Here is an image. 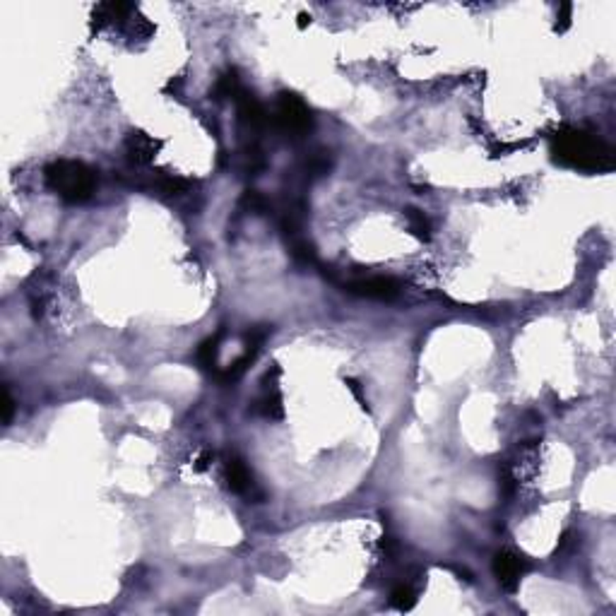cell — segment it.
Listing matches in <instances>:
<instances>
[{
	"label": "cell",
	"instance_id": "25",
	"mask_svg": "<svg viewBox=\"0 0 616 616\" xmlns=\"http://www.w3.org/2000/svg\"><path fill=\"white\" fill-rule=\"evenodd\" d=\"M212 453H209V450H205V453L200 455V460H198V469H207L209 467V462H212Z\"/></svg>",
	"mask_w": 616,
	"mask_h": 616
},
{
	"label": "cell",
	"instance_id": "3",
	"mask_svg": "<svg viewBox=\"0 0 616 616\" xmlns=\"http://www.w3.org/2000/svg\"><path fill=\"white\" fill-rule=\"evenodd\" d=\"M275 125L282 132H287V137H294V140L308 135L310 128H313V116H310V109L306 106V101L294 92H279L277 109H275Z\"/></svg>",
	"mask_w": 616,
	"mask_h": 616
},
{
	"label": "cell",
	"instance_id": "22",
	"mask_svg": "<svg viewBox=\"0 0 616 616\" xmlns=\"http://www.w3.org/2000/svg\"><path fill=\"white\" fill-rule=\"evenodd\" d=\"M12 414H15V400H12L8 385H3V424L5 427L12 422Z\"/></svg>",
	"mask_w": 616,
	"mask_h": 616
},
{
	"label": "cell",
	"instance_id": "11",
	"mask_svg": "<svg viewBox=\"0 0 616 616\" xmlns=\"http://www.w3.org/2000/svg\"><path fill=\"white\" fill-rule=\"evenodd\" d=\"M221 338H224V330H219V333H214L212 338L202 340L198 352H195V359H198V364L202 368H207V371H212L214 366H217V357H219V347H221Z\"/></svg>",
	"mask_w": 616,
	"mask_h": 616
},
{
	"label": "cell",
	"instance_id": "23",
	"mask_svg": "<svg viewBox=\"0 0 616 616\" xmlns=\"http://www.w3.org/2000/svg\"><path fill=\"white\" fill-rule=\"evenodd\" d=\"M345 385L349 390H352V395L357 397V402L361 404V407H364L366 412H368V402H366V397H364V390H361V383L359 380H354V378H345Z\"/></svg>",
	"mask_w": 616,
	"mask_h": 616
},
{
	"label": "cell",
	"instance_id": "9",
	"mask_svg": "<svg viewBox=\"0 0 616 616\" xmlns=\"http://www.w3.org/2000/svg\"><path fill=\"white\" fill-rule=\"evenodd\" d=\"M241 80H239V73L236 70H226V73H221L217 82H214L212 92H209V97H212L214 101H224V99H236L241 94Z\"/></svg>",
	"mask_w": 616,
	"mask_h": 616
},
{
	"label": "cell",
	"instance_id": "8",
	"mask_svg": "<svg viewBox=\"0 0 616 616\" xmlns=\"http://www.w3.org/2000/svg\"><path fill=\"white\" fill-rule=\"evenodd\" d=\"M236 109H239L241 123L249 125L251 130H260L270 123V116H268V111H265V106L246 90H241V94L236 97Z\"/></svg>",
	"mask_w": 616,
	"mask_h": 616
},
{
	"label": "cell",
	"instance_id": "1",
	"mask_svg": "<svg viewBox=\"0 0 616 616\" xmlns=\"http://www.w3.org/2000/svg\"><path fill=\"white\" fill-rule=\"evenodd\" d=\"M551 155L554 162L563 167L588 171V174H605L614 169V150L597 132L585 128H561L551 137Z\"/></svg>",
	"mask_w": 616,
	"mask_h": 616
},
{
	"label": "cell",
	"instance_id": "17",
	"mask_svg": "<svg viewBox=\"0 0 616 616\" xmlns=\"http://www.w3.org/2000/svg\"><path fill=\"white\" fill-rule=\"evenodd\" d=\"M241 205H244L246 209H251V212H265V209L270 207V200L265 198L263 193H258V190H246L244 198H241Z\"/></svg>",
	"mask_w": 616,
	"mask_h": 616
},
{
	"label": "cell",
	"instance_id": "13",
	"mask_svg": "<svg viewBox=\"0 0 616 616\" xmlns=\"http://www.w3.org/2000/svg\"><path fill=\"white\" fill-rule=\"evenodd\" d=\"M404 219H407V226H409L412 236H417L419 241H429L431 239V224H429V219L424 217L422 209L404 207Z\"/></svg>",
	"mask_w": 616,
	"mask_h": 616
},
{
	"label": "cell",
	"instance_id": "21",
	"mask_svg": "<svg viewBox=\"0 0 616 616\" xmlns=\"http://www.w3.org/2000/svg\"><path fill=\"white\" fill-rule=\"evenodd\" d=\"M570 15H573V5H570V3L558 5V15H556L554 29H556V31H566V29L570 27Z\"/></svg>",
	"mask_w": 616,
	"mask_h": 616
},
{
	"label": "cell",
	"instance_id": "15",
	"mask_svg": "<svg viewBox=\"0 0 616 616\" xmlns=\"http://www.w3.org/2000/svg\"><path fill=\"white\" fill-rule=\"evenodd\" d=\"M414 605H417V592L409 583H400L390 592V607H395L397 612H409Z\"/></svg>",
	"mask_w": 616,
	"mask_h": 616
},
{
	"label": "cell",
	"instance_id": "6",
	"mask_svg": "<svg viewBox=\"0 0 616 616\" xmlns=\"http://www.w3.org/2000/svg\"><path fill=\"white\" fill-rule=\"evenodd\" d=\"M224 481L226 486L231 489L234 494H241L246 498H260L258 494H253L256 489V481H253V472L249 469V465L244 462V457L239 455H226L224 460Z\"/></svg>",
	"mask_w": 616,
	"mask_h": 616
},
{
	"label": "cell",
	"instance_id": "7",
	"mask_svg": "<svg viewBox=\"0 0 616 616\" xmlns=\"http://www.w3.org/2000/svg\"><path fill=\"white\" fill-rule=\"evenodd\" d=\"M162 142H157L155 137L147 135L142 130H132L128 137H125V155L132 164H150L155 162L157 152H160Z\"/></svg>",
	"mask_w": 616,
	"mask_h": 616
},
{
	"label": "cell",
	"instance_id": "10",
	"mask_svg": "<svg viewBox=\"0 0 616 616\" xmlns=\"http://www.w3.org/2000/svg\"><path fill=\"white\" fill-rule=\"evenodd\" d=\"M265 385V383H263ZM256 409L260 412L263 417L268 419H282L284 417V404H282V392H279V388L275 383L265 385V392L263 397L256 402Z\"/></svg>",
	"mask_w": 616,
	"mask_h": 616
},
{
	"label": "cell",
	"instance_id": "18",
	"mask_svg": "<svg viewBox=\"0 0 616 616\" xmlns=\"http://www.w3.org/2000/svg\"><path fill=\"white\" fill-rule=\"evenodd\" d=\"M272 330L268 325H258V328H251L246 333V349H253V352H260V347L265 345V340L270 338Z\"/></svg>",
	"mask_w": 616,
	"mask_h": 616
},
{
	"label": "cell",
	"instance_id": "5",
	"mask_svg": "<svg viewBox=\"0 0 616 616\" xmlns=\"http://www.w3.org/2000/svg\"><path fill=\"white\" fill-rule=\"evenodd\" d=\"M347 291L354 296H364V298H376V301H395L400 296V287L397 279L392 277H364V279H354V282L347 284Z\"/></svg>",
	"mask_w": 616,
	"mask_h": 616
},
{
	"label": "cell",
	"instance_id": "2",
	"mask_svg": "<svg viewBox=\"0 0 616 616\" xmlns=\"http://www.w3.org/2000/svg\"><path fill=\"white\" fill-rule=\"evenodd\" d=\"M43 181L51 193H56L61 200L70 202V205H80L87 202L97 190V174L85 162L75 160H58L51 162L43 169Z\"/></svg>",
	"mask_w": 616,
	"mask_h": 616
},
{
	"label": "cell",
	"instance_id": "19",
	"mask_svg": "<svg viewBox=\"0 0 616 616\" xmlns=\"http://www.w3.org/2000/svg\"><path fill=\"white\" fill-rule=\"evenodd\" d=\"M265 169V157L263 152H260L258 147H251L249 152H246V171H249L251 176H258V171Z\"/></svg>",
	"mask_w": 616,
	"mask_h": 616
},
{
	"label": "cell",
	"instance_id": "12",
	"mask_svg": "<svg viewBox=\"0 0 616 616\" xmlns=\"http://www.w3.org/2000/svg\"><path fill=\"white\" fill-rule=\"evenodd\" d=\"M256 357H258V352L246 349V352L241 354L236 361H231V364H229L224 371H219V380H221V383H236V380L244 378V373L249 371V366L256 361Z\"/></svg>",
	"mask_w": 616,
	"mask_h": 616
},
{
	"label": "cell",
	"instance_id": "20",
	"mask_svg": "<svg viewBox=\"0 0 616 616\" xmlns=\"http://www.w3.org/2000/svg\"><path fill=\"white\" fill-rule=\"evenodd\" d=\"M498 477H501V491L506 494V496H513L518 489V481H516V474L511 472V467L503 465L498 469Z\"/></svg>",
	"mask_w": 616,
	"mask_h": 616
},
{
	"label": "cell",
	"instance_id": "24",
	"mask_svg": "<svg viewBox=\"0 0 616 616\" xmlns=\"http://www.w3.org/2000/svg\"><path fill=\"white\" fill-rule=\"evenodd\" d=\"M310 24V15L308 12H298V17H296V27L298 29H306Z\"/></svg>",
	"mask_w": 616,
	"mask_h": 616
},
{
	"label": "cell",
	"instance_id": "14",
	"mask_svg": "<svg viewBox=\"0 0 616 616\" xmlns=\"http://www.w3.org/2000/svg\"><path fill=\"white\" fill-rule=\"evenodd\" d=\"M330 169H333V157H330V152H325V150L310 155L306 164H303V174H306V179H310V181L325 176Z\"/></svg>",
	"mask_w": 616,
	"mask_h": 616
},
{
	"label": "cell",
	"instance_id": "16",
	"mask_svg": "<svg viewBox=\"0 0 616 616\" xmlns=\"http://www.w3.org/2000/svg\"><path fill=\"white\" fill-rule=\"evenodd\" d=\"M160 188H162V193H167V195H183V193H188L190 181L181 179V176L167 174V176H162V179H160Z\"/></svg>",
	"mask_w": 616,
	"mask_h": 616
},
{
	"label": "cell",
	"instance_id": "4",
	"mask_svg": "<svg viewBox=\"0 0 616 616\" xmlns=\"http://www.w3.org/2000/svg\"><path fill=\"white\" fill-rule=\"evenodd\" d=\"M527 561L523 556L513 554V551H496L491 561V570L496 575L498 585L506 590V592H516L520 585V578L527 573Z\"/></svg>",
	"mask_w": 616,
	"mask_h": 616
}]
</instances>
